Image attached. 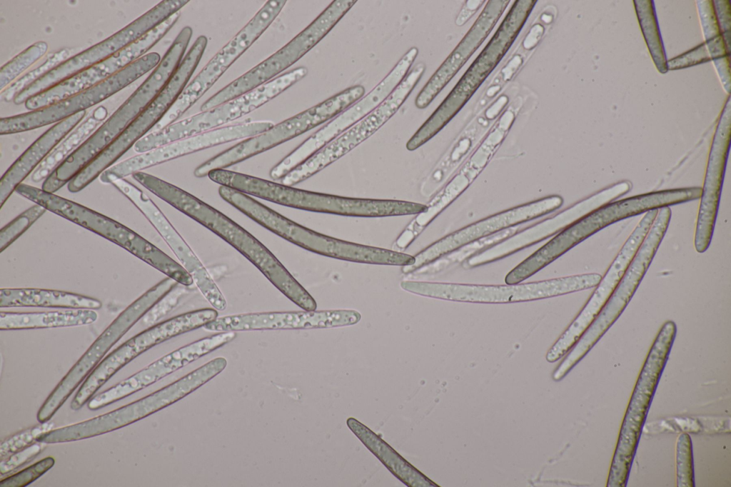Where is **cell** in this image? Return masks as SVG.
<instances>
[{
    "mask_svg": "<svg viewBox=\"0 0 731 487\" xmlns=\"http://www.w3.org/2000/svg\"><path fill=\"white\" fill-rule=\"evenodd\" d=\"M48 49L46 41H36L4 64L0 69L1 91L19 79L26 69L43 57Z\"/></svg>",
    "mask_w": 731,
    "mask_h": 487,
    "instance_id": "31",
    "label": "cell"
},
{
    "mask_svg": "<svg viewBox=\"0 0 731 487\" xmlns=\"http://www.w3.org/2000/svg\"><path fill=\"white\" fill-rule=\"evenodd\" d=\"M116 189L153 226L212 307L218 311L225 310L226 300L208 270L152 199L126 179L121 180Z\"/></svg>",
    "mask_w": 731,
    "mask_h": 487,
    "instance_id": "19",
    "label": "cell"
},
{
    "mask_svg": "<svg viewBox=\"0 0 731 487\" xmlns=\"http://www.w3.org/2000/svg\"><path fill=\"white\" fill-rule=\"evenodd\" d=\"M188 2V0L161 1L114 34L69 57L21 91L13 102L16 105L24 104L29 98L114 55L180 11Z\"/></svg>",
    "mask_w": 731,
    "mask_h": 487,
    "instance_id": "9",
    "label": "cell"
},
{
    "mask_svg": "<svg viewBox=\"0 0 731 487\" xmlns=\"http://www.w3.org/2000/svg\"><path fill=\"white\" fill-rule=\"evenodd\" d=\"M46 443L36 441L31 446L1 461V476L10 473L35 458L44 448Z\"/></svg>",
    "mask_w": 731,
    "mask_h": 487,
    "instance_id": "38",
    "label": "cell"
},
{
    "mask_svg": "<svg viewBox=\"0 0 731 487\" xmlns=\"http://www.w3.org/2000/svg\"><path fill=\"white\" fill-rule=\"evenodd\" d=\"M54 426L49 421L39 423L4 440L0 445L1 461L34 443L39 436L52 430Z\"/></svg>",
    "mask_w": 731,
    "mask_h": 487,
    "instance_id": "35",
    "label": "cell"
},
{
    "mask_svg": "<svg viewBox=\"0 0 731 487\" xmlns=\"http://www.w3.org/2000/svg\"><path fill=\"white\" fill-rule=\"evenodd\" d=\"M86 112H79L54 124L15 160L0 180L1 207L53 149L85 119Z\"/></svg>",
    "mask_w": 731,
    "mask_h": 487,
    "instance_id": "26",
    "label": "cell"
},
{
    "mask_svg": "<svg viewBox=\"0 0 731 487\" xmlns=\"http://www.w3.org/2000/svg\"><path fill=\"white\" fill-rule=\"evenodd\" d=\"M604 204L603 196L595 193L550 219L495 244L470 257L468 267H475L496 261L523 248L560 232L575 221L598 209Z\"/></svg>",
    "mask_w": 731,
    "mask_h": 487,
    "instance_id": "25",
    "label": "cell"
},
{
    "mask_svg": "<svg viewBox=\"0 0 731 487\" xmlns=\"http://www.w3.org/2000/svg\"><path fill=\"white\" fill-rule=\"evenodd\" d=\"M405 78L404 71L395 66L366 95L313 134L285 156L270 171L273 181L281 180L320 149L377 108Z\"/></svg>",
    "mask_w": 731,
    "mask_h": 487,
    "instance_id": "17",
    "label": "cell"
},
{
    "mask_svg": "<svg viewBox=\"0 0 731 487\" xmlns=\"http://www.w3.org/2000/svg\"><path fill=\"white\" fill-rule=\"evenodd\" d=\"M308 73L299 66L273 80L211 109L201 111L176 122L175 129L180 138H186L215 129L232 122L264 105L303 79Z\"/></svg>",
    "mask_w": 731,
    "mask_h": 487,
    "instance_id": "21",
    "label": "cell"
},
{
    "mask_svg": "<svg viewBox=\"0 0 731 487\" xmlns=\"http://www.w3.org/2000/svg\"><path fill=\"white\" fill-rule=\"evenodd\" d=\"M563 204L559 195L531 201L470 224L428 246L414 256L412 265L402 266L405 274L414 273L457 249L522 223L548 214Z\"/></svg>",
    "mask_w": 731,
    "mask_h": 487,
    "instance_id": "14",
    "label": "cell"
},
{
    "mask_svg": "<svg viewBox=\"0 0 731 487\" xmlns=\"http://www.w3.org/2000/svg\"><path fill=\"white\" fill-rule=\"evenodd\" d=\"M286 4V0L266 1L188 84L173 106L151 131L163 129L177 121L264 33L278 17Z\"/></svg>",
    "mask_w": 731,
    "mask_h": 487,
    "instance_id": "12",
    "label": "cell"
},
{
    "mask_svg": "<svg viewBox=\"0 0 731 487\" xmlns=\"http://www.w3.org/2000/svg\"><path fill=\"white\" fill-rule=\"evenodd\" d=\"M657 209L650 210L639 221L596 286L590 298L565 331L548 351L546 359L555 362L576 343L605 304L649 231Z\"/></svg>",
    "mask_w": 731,
    "mask_h": 487,
    "instance_id": "16",
    "label": "cell"
},
{
    "mask_svg": "<svg viewBox=\"0 0 731 487\" xmlns=\"http://www.w3.org/2000/svg\"><path fill=\"white\" fill-rule=\"evenodd\" d=\"M308 312L270 311L241 313L218 317L203 328L214 332L307 329Z\"/></svg>",
    "mask_w": 731,
    "mask_h": 487,
    "instance_id": "28",
    "label": "cell"
},
{
    "mask_svg": "<svg viewBox=\"0 0 731 487\" xmlns=\"http://www.w3.org/2000/svg\"><path fill=\"white\" fill-rule=\"evenodd\" d=\"M103 303L98 298L65 291L18 288H1L0 307H39L99 310Z\"/></svg>",
    "mask_w": 731,
    "mask_h": 487,
    "instance_id": "27",
    "label": "cell"
},
{
    "mask_svg": "<svg viewBox=\"0 0 731 487\" xmlns=\"http://www.w3.org/2000/svg\"><path fill=\"white\" fill-rule=\"evenodd\" d=\"M47 210L34 204L1 228L0 231V250L2 252L21 236Z\"/></svg>",
    "mask_w": 731,
    "mask_h": 487,
    "instance_id": "33",
    "label": "cell"
},
{
    "mask_svg": "<svg viewBox=\"0 0 731 487\" xmlns=\"http://www.w3.org/2000/svg\"><path fill=\"white\" fill-rule=\"evenodd\" d=\"M598 273L574 275L541 281L507 285H476L404 280V291L425 297L470 303H503L555 297L595 287Z\"/></svg>",
    "mask_w": 731,
    "mask_h": 487,
    "instance_id": "6",
    "label": "cell"
},
{
    "mask_svg": "<svg viewBox=\"0 0 731 487\" xmlns=\"http://www.w3.org/2000/svg\"><path fill=\"white\" fill-rule=\"evenodd\" d=\"M676 475L678 487H694V464L690 436L681 433L676 441Z\"/></svg>",
    "mask_w": 731,
    "mask_h": 487,
    "instance_id": "34",
    "label": "cell"
},
{
    "mask_svg": "<svg viewBox=\"0 0 731 487\" xmlns=\"http://www.w3.org/2000/svg\"><path fill=\"white\" fill-rule=\"evenodd\" d=\"M676 333L675 323L672 320L665 321L648 352L622 423L609 471L608 487L627 486L647 414Z\"/></svg>",
    "mask_w": 731,
    "mask_h": 487,
    "instance_id": "4",
    "label": "cell"
},
{
    "mask_svg": "<svg viewBox=\"0 0 731 487\" xmlns=\"http://www.w3.org/2000/svg\"><path fill=\"white\" fill-rule=\"evenodd\" d=\"M536 1H515L489 43L455 86L406 143L415 151L436 135L460 110L513 44Z\"/></svg>",
    "mask_w": 731,
    "mask_h": 487,
    "instance_id": "3",
    "label": "cell"
},
{
    "mask_svg": "<svg viewBox=\"0 0 731 487\" xmlns=\"http://www.w3.org/2000/svg\"><path fill=\"white\" fill-rule=\"evenodd\" d=\"M108 110L99 106L64 137L49 154L30 176L34 183L44 181L70 156L106 119Z\"/></svg>",
    "mask_w": 731,
    "mask_h": 487,
    "instance_id": "30",
    "label": "cell"
},
{
    "mask_svg": "<svg viewBox=\"0 0 731 487\" xmlns=\"http://www.w3.org/2000/svg\"><path fill=\"white\" fill-rule=\"evenodd\" d=\"M176 286L171 291L160 300L143 318L144 324L152 326L165 316L178 303L180 299L186 293V289Z\"/></svg>",
    "mask_w": 731,
    "mask_h": 487,
    "instance_id": "37",
    "label": "cell"
},
{
    "mask_svg": "<svg viewBox=\"0 0 731 487\" xmlns=\"http://www.w3.org/2000/svg\"><path fill=\"white\" fill-rule=\"evenodd\" d=\"M180 15V11L176 12L142 38L114 55L29 98L24 104L25 108L34 111L55 104L116 74L146 54L173 26Z\"/></svg>",
    "mask_w": 731,
    "mask_h": 487,
    "instance_id": "18",
    "label": "cell"
},
{
    "mask_svg": "<svg viewBox=\"0 0 731 487\" xmlns=\"http://www.w3.org/2000/svg\"><path fill=\"white\" fill-rule=\"evenodd\" d=\"M335 26L334 18L327 12H322L286 45L207 99L201 106V111L233 99L280 76L312 49Z\"/></svg>",
    "mask_w": 731,
    "mask_h": 487,
    "instance_id": "13",
    "label": "cell"
},
{
    "mask_svg": "<svg viewBox=\"0 0 731 487\" xmlns=\"http://www.w3.org/2000/svg\"><path fill=\"white\" fill-rule=\"evenodd\" d=\"M161 59L157 52L147 53L106 80L65 99L26 113L2 117L0 119V134H14L55 124L86 111L154 69Z\"/></svg>",
    "mask_w": 731,
    "mask_h": 487,
    "instance_id": "10",
    "label": "cell"
},
{
    "mask_svg": "<svg viewBox=\"0 0 731 487\" xmlns=\"http://www.w3.org/2000/svg\"><path fill=\"white\" fill-rule=\"evenodd\" d=\"M179 283L166 277L129 304L99 336L55 386L41 406L36 418L46 422L104 358L109 350L166 295Z\"/></svg>",
    "mask_w": 731,
    "mask_h": 487,
    "instance_id": "8",
    "label": "cell"
},
{
    "mask_svg": "<svg viewBox=\"0 0 731 487\" xmlns=\"http://www.w3.org/2000/svg\"><path fill=\"white\" fill-rule=\"evenodd\" d=\"M671 214L670 206L658 209L649 231L624 275L597 316L554 372L555 380L563 378L590 351L625 309L665 235Z\"/></svg>",
    "mask_w": 731,
    "mask_h": 487,
    "instance_id": "7",
    "label": "cell"
},
{
    "mask_svg": "<svg viewBox=\"0 0 731 487\" xmlns=\"http://www.w3.org/2000/svg\"><path fill=\"white\" fill-rule=\"evenodd\" d=\"M425 70V64L423 62L415 64L377 108L287 174L281 179V183L293 186L317 174L366 141L398 111L420 80Z\"/></svg>",
    "mask_w": 731,
    "mask_h": 487,
    "instance_id": "11",
    "label": "cell"
},
{
    "mask_svg": "<svg viewBox=\"0 0 731 487\" xmlns=\"http://www.w3.org/2000/svg\"><path fill=\"white\" fill-rule=\"evenodd\" d=\"M198 320L191 311L151 326L107 355L81 383L70 408L81 409L116 372L140 354L175 336L196 330Z\"/></svg>",
    "mask_w": 731,
    "mask_h": 487,
    "instance_id": "15",
    "label": "cell"
},
{
    "mask_svg": "<svg viewBox=\"0 0 731 487\" xmlns=\"http://www.w3.org/2000/svg\"><path fill=\"white\" fill-rule=\"evenodd\" d=\"M96 310L67 308L49 311L0 312L1 330L36 329L73 327L91 324L97 321Z\"/></svg>",
    "mask_w": 731,
    "mask_h": 487,
    "instance_id": "29",
    "label": "cell"
},
{
    "mask_svg": "<svg viewBox=\"0 0 731 487\" xmlns=\"http://www.w3.org/2000/svg\"><path fill=\"white\" fill-rule=\"evenodd\" d=\"M509 1H489L478 19L449 56L433 74L415 99L426 108L490 34Z\"/></svg>",
    "mask_w": 731,
    "mask_h": 487,
    "instance_id": "22",
    "label": "cell"
},
{
    "mask_svg": "<svg viewBox=\"0 0 731 487\" xmlns=\"http://www.w3.org/2000/svg\"><path fill=\"white\" fill-rule=\"evenodd\" d=\"M724 119L718 127L708 161L700 196L694 245L702 253L709 248L718 213L729 144V122Z\"/></svg>",
    "mask_w": 731,
    "mask_h": 487,
    "instance_id": "23",
    "label": "cell"
},
{
    "mask_svg": "<svg viewBox=\"0 0 731 487\" xmlns=\"http://www.w3.org/2000/svg\"><path fill=\"white\" fill-rule=\"evenodd\" d=\"M132 178L180 212L199 223L236 248L275 287L300 308L311 295L260 241L244 228L193 194L158 177L141 171Z\"/></svg>",
    "mask_w": 731,
    "mask_h": 487,
    "instance_id": "1",
    "label": "cell"
},
{
    "mask_svg": "<svg viewBox=\"0 0 731 487\" xmlns=\"http://www.w3.org/2000/svg\"><path fill=\"white\" fill-rule=\"evenodd\" d=\"M273 125L274 123L270 121L251 120L226 125L140 153L119 162L116 166V170L120 176L126 178L150 167L199 151L252 137L268 130Z\"/></svg>",
    "mask_w": 731,
    "mask_h": 487,
    "instance_id": "20",
    "label": "cell"
},
{
    "mask_svg": "<svg viewBox=\"0 0 731 487\" xmlns=\"http://www.w3.org/2000/svg\"><path fill=\"white\" fill-rule=\"evenodd\" d=\"M15 191L47 211L117 244L179 284L188 287L194 283L191 276L180 263L114 219L75 201L24 183Z\"/></svg>",
    "mask_w": 731,
    "mask_h": 487,
    "instance_id": "2",
    "label": "cell"
},
{
    "mask_svg": "<svg viewBox=\"0 0 731 487\" xmlns=\"http://www.w3.org/2000/svg\"><path fill=\"white\" fill-rule=\"evenodd\" d=\"M70 54L71 52L69 49H62L50 55L40 66L23 75L5 89L1 91V100L6 102L14 101L15 97L21 91L71 57Z\"/></svg>",
    "mask_w": 731,
    "mask_h": 487,
    "instance_id": "32",
    "label": "cell"
},
{
    "mask_svg": "<svg viewBox=\"0 0 731 487\" xmlns=\"http://www.w3.org/2000/svg\"><path fill=\"white\" fill-rule=\"evenodd\" d=\"M176 68L162 59L144 81L42 183L41 189L55 194L102 153L156 97Z\"/></svg>",
    "mask_w": 731,
    "mask_h": 487,
    "instance_id": "5",
    "label": "cell"
},
{
    "mask_svg": "<svg viewBox=\"0 0 731 487\" xmlns=\"http://www.w3.org/2000/svg\"><path fill=\"white\" fill-rule=\"evenodd\" d=\"M55 464L52 456H47L23 470L0 481V487L26 486L49 471Z\"/></svg>",
    "mask_w": 731,
    "mask_h": 487,
    "instance_id": "36",
    "label": "cell"
},
{
    "mask_svg": "<svg viewBox=\"0 0 731 487\" xmlns=\"http://www.w3.org/2000/svg\"><path fill=\"white\" fill-rule=\"evenodd\" d=\"M290 242L317 254L351 262L398 266L415 262L413 256L336 239L299 224Z\"/></svg>",
    "mask_w": 731,
    "mask_h": 487,
    "instance_id": "24",
    "label": "cell"
}]
</instances>
